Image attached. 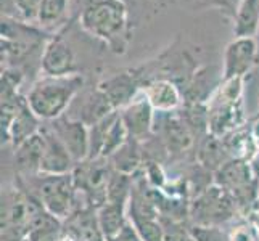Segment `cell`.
<instances>
[{"label":"cell","instance_id":"cell-1","mask_svg":"<svg viewBox=\"0 0 259 241\" xmlns=\"http://www.w3.org/2000/svg\"><path fill=\"white\" fill-rule=\"evenodd\" d=\"M82 85L84 77L79 74L61 77L44 76L31 87L26 102L40 121H55L65 114Z\"/></svg>","mask_w":259,"mask_h":241},{"label":"cell","instance_id":"cell-2","mask_svg":"<svg viewBox=\"0 0 259 241\" xmlns=\"http://www.w3.org/2000/svg\"><path fill=\"white\" fill-rule=\"evenodd\" d=\"M79 24L89 34L105 40L111 49H124L127 29V8L121 0H91L79 15Z\"/></svg>","mask_w":259,"mask_h":241},{"label":"cell","instance_id":"cell-3","mask_svg":"<svg viewBox=\"0 0 259 241\" xmlns=\"http://www.w3.org/2000/svg\"><path fill=\"white\" fill-rule=\"evenodd\" d=\"M44 209L40 201L26 186H5L2 190V241L28 236L34 219Z\"/></svg>","mask_w":259,"mask_h":241},{"label":"cell","instance_id":"cell-4","mask_svg":"<svg viewBox=\"0 0 259 241\" xmlns=\"http://www.w3.org/2000/svg\"><path fill=\"white\" fill-rule=\"evenodd\" d=\"M31 191L40 201L44 209L58 219L65 220L76 208L77 190L74 185L73 172L61 175H31Z\"/></svg>","mask_w":259,"mask_h":241},{"label":"cell","instance_id":"cell-5","mask_svg":"<svg viewBox=\"0 0 259 241\" xmlns=\"http://www.w3.org/2000/svg\"><path fill=\"white\" fill-rule=\"evenodd\" d=\"M113 174V167L106 158L85 159L73 169V178L77 195L85 204L98 209L106 201V188Z\"/></svg>","mask_w":259,"mask_h":241},{"label":"cell","instance_id":"cell-6","mask_svg":"<svg viewBox=\"0 0 259 241\" xmlns=\"http://www.w3.org/2000/svg\"><path fill=\"white\" fill-rule=\"evenodd\" d=\"M189 216L193 224L200 225H222L234 219L238 211L232 196L218 185L201 191L189 204Z\"/></svg>","mask_w":259,"mask_h":241},{"label":"cell","instance_id":"cell-7","mask_svg":"<svg viewBox=\"0 0 259 241\" xmlns=\"http://www.w3.org/2000/svg\"><path fill=\"white\" fill-rule=\"evenodd\" d=\"M91 138V155L89 159L110 158L114 151H118L129 138L127 129L121 119V113L114 111L108 118L89 127Z\"/></svg>","mask_w":259,"mask_h":241},{"label":"cell","instance_id":"cell-8","mask_svg":"<svg viewBox=\"0 0 259 241\" xmlns=\"http://www.w3.org/2000/svg\"><path fill=\"white\" fill-rule=\"evenodd\" d=\"M50 129L61 140V143L73 156L74 163H82L91 155V138H89V127L82 121L63 114L61 118L50 121Z\"/></svg>","mask_w":259,"mask_h":241},{"label":"cell","instance_id":"cell-9","mask_svg":"<svg viewBox=\"0 0 259 241\" xmlns=\"http://www.w3.org/2000/svg\"><path fill=\"white\" fill-rule=\"evenodd\" d=\"M257 58V43L254 37H235L224 53L222 80L243 79L251 71Z\"/></svg>","mask_w":259,"mask_h":241},{"label":"cell","instance_id":"cell-10","mask_svg":"<svg viewBox=\"0 0 259 241\" xmlns=\"http://www.w3.org/2000/svg\"><path fill=\"white\" fill-rule=\"evenodd\" d=\"M119 113H121V119L124 122V126H126L131 138L137 141H144L150 137V133L155 130L156 113L153 106L147 100L144 92H142V88L137 93V97L134 98L127 106H124Z\"/></svg>","mask_w":259,"mask_h":241},{"label":"cell","instance_id":"cell-11","mask_svg":"<svg viewBox=\"0 0 259 241\" xmlns=\"http://www.w3.org/2000/svg\"><path fill=\"white\" fill-rule=\"evenodd\" d=\"M40 69L46 76L52 77L77 74L74 52L60 35L49 39L44 45L40 55Z\"/></svg>","mask_w":259,"mask_h":241},{"label":"cell","instance_id":"cell-12","mask_svg":"<svg viewBox=\"0 0 259 241\" xmlns=\"http://www.w3.org/2000/svg\"><path fill=\"white\" fill-rule=\"evenodd\" d=\"M44 133V155L40 161V171L39 174L46 175H61L73 172L76 166L73 156L69 155V151L61 143V140L55 135V132L50 129V126L42 127Z\"/></svg>","mask_w":259,"mask_h":241},{"label":"cell","instance_id":"cell-13","mask_svg":"<svg viewBox=\"0 0 259 241\" xmlns=\"http://www.w3.org/2000/svg\"><path fill=\"white\" fill-rule=\"evenodd\" d=\"M164 118H161L159 124V132H161V141L164 150L169 153H184L190 150L195 140V133L187 124L182 114H177L176 111L163 113Z\"/></svg>","mask_w":259,"mask_h":241},{"label":"cell","instance_id":"cell-14","mask_svg":"<svg viewBox=\"0 0 259 241\" xmlns=\"http://www.w3.org/2000/svg\"><path fill=\"white\" fill-rule=\"evenodd\" d=\"M257 182L249 161L245 159H229L214 172V185L221 186L229 195H235L248 188L249 185Z\"/></svg>","mask_w":259,"mask_h":241},{"label":"cell","instance_id":"cell-15","mask_svg":"<svg viewBox=\"0 0 259 241\" xmlns=\"http://www.w3.org/2000/svg\"><path fill=\"white\" fill-rule=\"evenodd\" d=\"M150 105L158 113L176 111L182 103V90L171 79H155L142 87Z\"/></svg>","mask_w":259,"mask_h":241},{"label":"cell","instance_id":"cell-16","mask_svg":"<svg viewBox=\"0 0 259 241\" xmlns=\"http://www.w3.org/2000/svg\"><path fill=\"white\" fill-rule=\"evenodd\" d=\"M97 87L105 93V97L108 98L116 111H121L124 106H127L142 88L139 87L136 76L129 73H121L106 77Z\"/></svg>","mask_w":259,"mask_h":241},{"label":"cell","instance_id":"cell-17","mask_svg":"<svg viewBox=\"0 0 259 241\" xmlns=\"http://www.w3.org/2000/svg\"><path fill=\"white\" fill-rule=\"evenodd\" d=\"M44 133L42 129L34 133L32 137H29L26 141L15 148V163L20 169V172L23 177H31L37 175L40 171V161L44 155Z\"/></svg>","mask_w":259,"mask_h":241},{"label":"cell","instance_id":"cell-18","mask_svg":"<svg viewBox=\"0 0 259 241\" xmlns=\"http://www.w3.org/2000/svg\"><path fill=\"white\" fill-rule=\"evenodd\" d=\"M40 129H42L40 119L31 111L29 106L26 105L24 108L13 118L8 129L5 132H2V145L12 143L13 148H18L23 141L32 137L34 133H37Z\"/></svg>","mask_w":259,"mask_h":241},{"label":"cell","instance_id":"cell-19","mask_svg":"<svg viewBox=\"0 0 259 241\" xmlns=\"http://www.w3.org/2000/svg\"><path fill=\"white\" fill-rule=\"evenodd\" d=\"M82 100L84 102L81 103V114L74 119L82 121L87 127L95 126L97 122L103 121L105 118H108L111 113L116 111L113 108V105L110 103V100L105 97V93L98 87L95 90L85 93Z\"/></svg>","mask_w":259,"mask_h":241},{"label":"cell","instance_id":"cell-20","mask_svg":"<svg viewBox=\"0 0 259 241\" xmlns=\"http://www.w3.org/2000/svg\"><path fill=\"white\" fill-rule=\"evenodd\" d=\"M106 159L110 161L113 171L132 177L144 164V151L140 148V141L129 137L126 143Z\"/></svg>","mask_w":259,"mask_h":241},{"label":"cell","instance_id":"cell-21","mask_svg":"<svg viewBox=\"0 0 259 241\" xmlns=\"http://www.w3.org/2000/svg\"><path fill=\"white\" fill-rule=\"evenodd\" d=\"M234 32L235 37H254L259 32V0H238Z\"/></svg>","mask_w":259,"mask_h":241},{"label":"cell","instance_id":"cell-22","mask_svg":"<svg viewBox=\"0 0 259 241\" xmlns=\"http://www.w3.org/2000/svg\"><path fill=\"white\" fill-rule=\"evenodd\" d=\"M97 217H98V225H100L105 238L108 239L127 224V220H129L127 204L105 201L102 206L97 209Z\"/></svg>","mask_w":259,"mask_h":241},{"label":"cell","instance_id":"cell-23","mask_svg":"<svg viewBox=\"0 0 259 241\" xmlns=\"http://www.w3.org/2000/svg\"><path fill=\"white\" fill-rule=\"evenodd\" d=\"M196 159H198V164L206 169V171H211L212 174L218 171V169L227 163L229 159H232L226 150V145L222 138L212 135V133H208L206 137L203 138L198 155H196Z\"/></svg>","mask_w":259,"mask_h":241},{"label":"cell","instance_id":"cell-24","mask_svg":"<svg viewBox=\"0 0 259 241\" xmlns=\"http://www.w3.org/2000/svg\"><path fill=\"white\" fill-rule=\"evenodd\" d=\"M61 235H63V220L42 209L34 219L26 238L29 241H61Z\"/></svg>","mask_w":259,"mask_h":241},{"label":"cell","instance_id":"cell-25","mask_svg":"<svg viewBox=\"0 0 259 241\" xmlns=\"http://www.w3.org/2000/svg\"><path fill=\"white\" fill-rule=\"evenodd\" d=\"M222 141H224L226 150L232 159L249 161L259 151V147L253 137V132L243 127L222 137Z\"/></svg>","mask_w":259,"mask_h":241},{"label":"cell","instance_id":"cell-26","mask_svg":"<svg viewBox=\"0 0 259 241\" xmlns=\"http://www.w3.org/2000/svg\"><path fill=\"white\" fill-rule=\"evenodd\" d=\"M42 0H0L2 16L5 20L29 24L37 21V13Z\"/></svg>","mask_w":259,"mask_h":241},{"label":"cell","instance_id":"cell-27","mask_svg":"<svg viewBox=\"0 0 259 241\" xmlns=\"http://www.w3.org/2000/svg\"><path fill=\"white\" fill-rule=\"evenodd\" d=\"M68 12V0H42L37 13V23L42 28H50L63 20Z\"/></svg>","mask_w":259,"mask_h":241},{"label":"cell","instance_id":"cell-28","mask_svg":"<svg viewBox=\"0 0 259 241\" xmlns=\"http://www.w3.org/2000/svg\"><path fill=\"white\" fill-rule=\"evenodd\" d=\"M129 220L137 228L144 241H163V225L158 217H140L132 216Z\"/></svg>","mask_w":259,"mask_h":241},{"label":"cell","instance_id":"cell-29","mask_svg":"<svg viewBox=\"0 0 259 241\" xmlns=\"http://www.w3.org/2000/svg\"><path fill=\"white\" fill-rule=\"evenodd\" d=\"M159 222L163 225V241H193L190 235V227L187 228L184 220L159 216Z\"/></svg>","mask_w":259,"mask_h":241},{"label":"cell","instance_id":"cell-30","mask_svg":"<svg viewBox=\"0 0 259 241\" xmlns=\"http://www.w3.org/2000/svg\"><path fill=\"white\" fill-rule=\"evenodd\" d=\"M190 235L193 241H229V231L222 225H190Z\"/></svg>","mask_w":259,"mask_h":241},{"label":"cell","instance_id":"cell-31","mask_svg":"<svg viewBox=\"0 0 259 241\" xmlns=\"http://www.w3.org/2000/svg\"><path fill=\"white\" fill-rule=\"evenodd\" d=\"M229 241H256V230L251 222H237L229 230Z\"/></svg>","mask_w":259,"mask_h":241},{"label":"cell","instance_id":"cell-32","mask_svg":"<svg viewBox=\"0 0 259 241\" xmlns=\"http://www.w3.org/2000/svg\"><path fill=\"white\" fill-rule=\"evenodd\" d=\"M106 241H144L140 236V233L137 231V228L134 227V224L131 220H127V224L124 225L118 233L113 235L111 238H108Z\"/></svg>","mask_w":259,"mask_h":241},{"label":"cell","instance_id":"cell-33","mask_svg":"<svg viewBox=\"0 0 259 241\" xmlns=\"http://www.w3.org/2000/svg\"><path fill=\"white\" fill-rule=\"evenodd\" d=\"M249 166H251V171H253L254 177L259 180V151L251 159H249Z\"/></svg>","mask_w":259,"mask_h":241},{"label":"cell","instance_id":"cell-34","mask_svg":"<svg viewBox=\"0 0 259 241\" xmlns=\"http://www.w3.org/2000/svg\"><path fill=\"white\" fill-rule=\"evenodd\" d=\"M222 2H229V4L234 5V4H238V0H222Z\"/></svg>","mask_w":259,"mask_h":241},{"label":"cell","instance_id":"cell-35","mask_svg":"<svg viewBox=\"0 0 259 241\" xmlns=\"http://www.w3.org/2000/svg\"><path fill=\"white\" fill-rule=\"evenodd\" d=\"M195 2H209V0H195ZM222 2V0H221Z\"/></svg>","mask_w":259,"mask_h":241},{"label":"cell","instance_id":"cell-36","mask_svg":"<svg viewBox=\"0 0 259 241\" xmlns=\"http://www.w3.org/2000/svg\"><path fill=\"white\" fill-rule=\"evenodd\" d=\"M18 241H29L28 238H23V239H18Z\"/></svg>","mask_w":259,"mask_h":241},{"label":"cell","instance_id":"cell-37","mask_svg":"<svg viewBox=\"0 0 259 241\" xmlns=\"http://www.w3.org/2000/svg\"><path fill=\"white\" fill-rule=\"evenodd\" d=\"M121 2H124V4H126V2H127V0H121Z\"/></svg>","mask_w":259,"mask_h":241},{"label":"cell","instance_id":"cell-38","mask_svg":"<svg viewBox=\"0 0 259 241\" xmlns=\"http://www.w3.org/2000/svg\"><path fill=\"white\" fill-rule=\"evenodd\" d=\"M61 241H66V239H61Z\"/></svg>","mask_w":259,"mask_h":241}]
</instances>
